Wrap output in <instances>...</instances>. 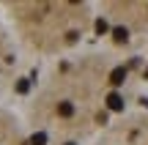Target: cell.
Returning <instances> with one entry per match:
<instances>
[{"label":"cell","mask_w":148,"mask_h":145,"mask_svg":"<svg viewBox=\"0 0 148 145\" xmlns=\"http://www.w3.org/2000/svg\"><path fill=\"white\" fill-rule=\"evenodd\" d=\"M107 30H110V27H107V22H104V19H96V33L101 36V33H107Z\"/></svg>","instance_id":"obj_6"},{"label":"cell","mask_w":148,"mask_h":145,"mask_svg":"<svg viewBox=\"0 0 148 145\" xmlns=\"http://www.w3.org/2000/svg\"><path fill=\"white\" fill-rule=\"evenodd\" d=\"M145 77H148V71H145Z\"/></svg>","instance_id":"obj_9"},{"label":"cell","mask_w":148,"mask_h":145,"mask_svg":"<svg viewBox=\"0 0 148 145\" xmlns=\"http://www.w3.org/2000/svg\"><path fill=\"white\" fill-rule=\"evenodd\" d=\"M44 142H47V134H44V131H38V134L30 137V145H44Z\"/></svg>","instance_id":"obj_5"},{"label":"cell","mask_w":148,"mask_h":145,"mask_svg":"<svg viewBox=\"0 0 148 145\" xmlns=\"http://www.w3.org/2000/svg\"><path fill=\"white\" fill-rule=\"evenodd\" d=\"M27 88H30V82H27V80H22L19 85H16V91H19V93H27Z\"/></svg>","instance_id":"obj_7"},{"label":"cell","mask_w":148,"mask_h":145,"mask_svg":"<svg viewBox=\"0 0 148 145\" xmlns=\"http://www.w3.org/2000/svg\"><path fill=\"white\" fill-rule=\"evenodd\" d=\"M107 107H110L112 112H121L123 110V99L118 96V93H110V96H107Z\"/></svg>","instance_id":"obj_2"},{"label":"cell","mask_w":148,"mask_h":145,"mask_svg":"<svg viewBox=\"0 0 148 145\" xmlns=\"http://www.w3.org/2000/svg\"><path fill=\"white\" fill-rule=\"evenodd\" d=\"M112 38H115L118 44H126L129 41V30L126 27H112Z\"/></svg>","instance_id":"obj_3"},{"label":"cell","mask_w":148,"mask_h":145,"mask_svg":"<svg viewBox=\"0 0 148 145\" xmlns=\"http://www.w3.org/2000/svg\"><path fill=\"white\" fill-rule=\"evenodd\" d=\"M123 80H126V69H123V66H118V69H112L110 71V82H112V85H123Z\"/></svg>","instance_id":"obj_1"},{"label":"cell","mask_w":148,"mask_h":145,"mask_svg":"<svg viewBox=\"0 0 148 145\" xmlns=\"http://www.w3.org/2000/svg\"><path fill=\"white\" fill-rule=\"evenodd\" d=\"M71 112H74V104L71 101H60L58 104V115H60V118H69Z\"/></svg>","instance_id":"obj_4"},{"label":"cell","mask_w":148,"mask_h":145,"mask_svg":"<svg viewBox=\"0 0 148 145\" xmlns=\"http://www.w3.org/2000/svg\"><path fill=\"white\" fill-rule=\"evenodd\" d=\"M66 145H77V142H66Z\"/></svg>","instance_id":"obj_8"}]
</instances>
